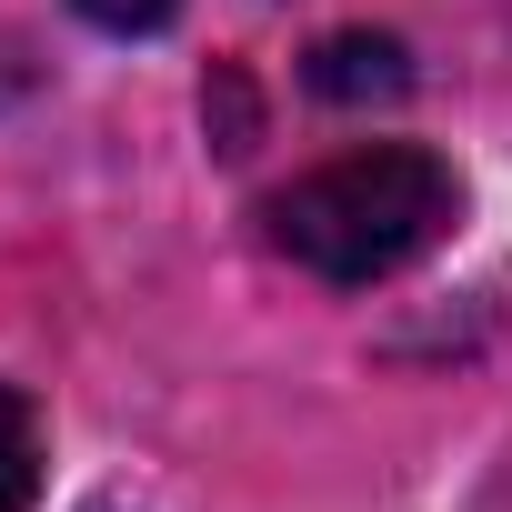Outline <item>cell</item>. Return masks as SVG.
Returning a JSON list of instances; mask_svg holds the SVG:
<instances>
[{"label":"cell","mask_w":512,"mask_h":512,"mask_svg":"<svg viewBox=\"0 0 512 512\" xmlns=\"http://www.w3.org/2000/svg\"><path fill=\"white\" fill-rule=\"evenodd\" d=\"M452 221H462V181L422 141L342 151V161L302 171L272 201V241L302 272H322V282H392L402 262H422L432 241H452Z\"/></svg>","instance_id":"obj_1"},{"label":"cell","mask_w":512,"mask_h":512,"mask_svg":"<svg viewBox=\"0 0 512 512\" xmlns=\"http://www.w3.org/2000/svg\"><path fill=\"white\" fill-rule=\"evenodd\" d=\"M312 81H322L332 101H352V91H402V51H392V41H332Z\"/></svg>","instance_id":"obj_2"},{"label":"cell","mask_w":512,"mask_h":512,"mask_svg":"<svg viewBox=\"0 0 512 512\" xmlns=\"http://www.w3.org/2000/svg\"><path fill=\"white\" fill-rule=\"evenodd\" d=\"M31 502V402L0 392V512Z\"/></svg>","instance_id":"obj_3"},{"label":"cell","mask_w":512,"mask_h":512,"mask_svg":"<svg viewBox=\"0 0 512 512\" xmlns=\"http://www.w3.org/2000/svg\"><path fill=\"white\" fill-rule=\"evenodd\" d=\"M71 11H81L91 31H121V41H131V31H161L181 0H71Z\"/></svg>","instance_id":"obj_4"}]
</instances>
